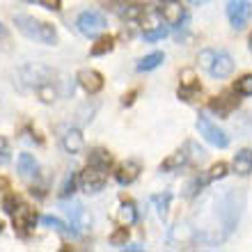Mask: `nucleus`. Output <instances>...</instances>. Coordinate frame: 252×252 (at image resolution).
<instances>
[{
  "label": "nucleus",
  "instance_id": "obj_1",
  "mask_svg": "<svg viewBox=\"0 0 252 252\" xmlns=\"http://www.w3.org/2000/svg\"><path fill=\"white\" fill-rule=\"evenodd\" d=\"M14 23L19 28V32H23L28 39H34L39 44H46V46H53L58 44V32L51 23H44V21H37L28 14H16L14 16Z\"/></svg>",
  "mask_w": 252,
  "mask_h": 252
},
{
  "label": "nucleus",
  "instance_id": "obj_2",
  "mask_svg": "<svg viewBox=\"0 0 252 252\" xmlns=\"http://www.w3.org/2000/svg\"><path fill=\"white\" fill-rule=\"evenodd\" d=\"M243 206H246V195L241 190H229L225 197L220 199V220H222L225 234H232L236 229L241 213H243Z\"/></svg>",
  "mask_w": 252,
  "mask_h": 252
},
{
  "label": "nucleus",
  "instance_id": "obj_3",
  "mask_svg": "<svg viewBox=\"0 0 252 252\" xmlns=\"http://www.w3.org/2000/svg\"><path fill=\"white\" fill-rule=\"evenodd\" d=\"M64 211H66V216H69V222H71V234L85 236V234L90 232V227H92V216H90V211H87L80 202H71L69 206H64Z\"/></svg>",
  "mask_w": 252,
  "mask_h": 252
},
{
  "label": "nucleus",
  "instance_id": "obj_4",
  "mask_svg": "<svg viewBox=\"0 0 252 252\" xmlns=\"http://www.w3.org/2000/svg\"><path fill=\"white\" fill-rule=\"evenodd\" d=\"M76 28H78L80 34H85V37L94 39V37H99V34L103 32V28H106V19H103V14H101V12L90 9V12H83L78 16Z\"/></svg>",
  "mask_w": 252,
  "mask_h": 252
},
{
  "label": "nucleus",
  "instance_id": "obj_5",
  "mask_svg": "<svg viewBox=\"0 0 252 252\" xmlns=\"http://www.w3.org/2000/svg\"><path fill=\"white\" fill-rule=\"evenodd\" d=\"M106 179H108V170L106 167H99V165H90L85 167V172L80 174V186L87 195H94V192H99L101 188L106 186Z\"/></svg>",
  "mask_w": 252,
  "mask_h": 252
},
{
  "label": "nucleus",
  "instance_id": "obj_6",
  "mask_svg": "<svg viewBox=\"0 0 252 252\" xmlns=\"http://www.w3.org/2000/svg\"><path fill=\"white\" fill-rule=\"evenodd\" d=\"M19 78H21V83L23 85H30V87H37L41 85V83H48V80H53V71L48 69V66H44V64H26L23 69L19 71Z\"/></svg>",
  "mask_w": 252,
  "mask_h": 252
},
{
  "label": "nucleus",
  "instance_id": "obj_7",
  "mask_svg": "<svg viewBox=\"0 0 252 252\" xmlns=\"http://www.w3.org/2000/svg\"><path fill=\"white\" fill-rule=\"evenodd\" d=\"M197 131H199V135H202L206 142H211L213 147H220V149H225V147L229 145V138H227V133L222 131V128H218V126L213 124L209 117H202V115H199V120H197Z\"/></svg>",
  "mask_w": 252,
  "mask_h": 252
},
{
  "label": "nucleus",
  "instance_id": "obj_8",
  "mask_svg": "<svg viewBox=\"0 0 252 252\" xmlns=\"http://www.w3.org/2000/svg\"><path fill=\"white\" fill-rule=\"evenodd\" d=\"M227 16H229V23H232L236 30H243L252 16V5L248 0H229V5H227Z\"/></svg>",
  "mask_w": 252,
  "mask_h": 252
},
{
  "label": "nucleus",
  "instance_id": "obj_9",
  "mask_svg": "<svg viewBox=\"0 0 252 252\" xmlns=\"http://www.w3.org/2000/svg\"><path fill=\"white\" fill-rule=\"evenodd\" d=\"M76 80H78V85L83 87L87 94H96L103 90V78H101V73L94 71V69H80Z\"/></svg>",
  "mask_w": 252,
  "mask_h": 252
},
{
  "label": "nucleus",
  "instance_id": "obj_10",
  "mask_svg": "<svg viewBox=\"0 0 252 252\" xmlns=\"http://www.w3.org/2000/svg\"><path fill=\"white\" fill-rule=\"evenodd\" d=\"M234 71V60L232 55L225 53V51H216V58H213V64L209 69L213 78H227V76H232Z\"/></svg>",
  "mask_w": 252,
  "mask_h": 252
},
{
  "label": "nucleus",
  "instance_id": "obj_11",
  "mask_svg": "<svg viewBox=\"0 0 252 252\" xmlns=\"http://www.w3.org/2000/svg\"><path fill=\"white\" fill-rule=\"evenodd\" d=\"M140 172H142V165H140V160H124L120 165V170L115 172V177H117V181H120L122 186H128V184H133V181L140 177Z\"/></svg>",
  "mask_w": 252,
  "mask_h": 252
},
{
  "label": "nucleus",
  "instance_id": "obj_12",
  "mask_svg": "<svg viewBox=\"0 0 252 252\" xmlns=\"http://www.w3.org/2000/svg\"><path fill=\"white\" fill-rule=\"evenodd\" d=\"M197 239L195 234V227H190L188 222H179L170 229V243H177V246H188Z\"/></svg>",
  "mask_w": 252,
  "mask_h": 252
},
{
  "label": "nucleus",
  "instance_id": "obj_13",
  "mask_svg": "<svg viewBox=\"0 0 252 252\" xmlns=\"http://www.w3.org/2000/svg\"><path fill=\"white\" fill-rule=\"evenodd\" d=\"M62 147H64L66 154H80L85 149V138L78 128H69V131L62 135Z\"/></svg>",
  "mask_w": 252,
  "mask_h": 252
},
{
  "label": "nucleus",
  "instance_id": "obj_14",
  "mask_svg": "<svg viewBox=\"0 0 252 252\" xmlns=\"http://www.w3.org/2000/svg\"><path fill=\"white\" fill-rule=\"evenodd\" d=\"M234 172L241 177H248L252 172V149H241L234 156Z\"/></svg>",
  "mask_w": 252,
  "mask_h": 252
},
{
  "label": "nucleus",
  "instance_id": "obj_15",
  "mask_svg": "<svg viewBox=\"0 0 252 252\" xmlns=\"http://www.w3.org/2000/svg\"><path fill=\"white\" fill-rule=\"evenodd\" d=\"M163 21H165L167 26H177V23H181V19L186 16L184 14V7L179 5V2H174V0H170L165 7H163Z\"/></svg>",
  "mask_w": 252,
  "mask_h": 252
},
{
  "label": "nucleus",
  "instance_id": "obj_16",
  "mask_svg": "<svg viewBox=\"0 0 252 252\" xmlns=\"http://www.w3.org/2000/svg\"><path fill=\"white\" fill-rule=\"evenodd\" d=\"M186 163H188V152H186V149H179V152L170 154V156L160 163V170H163V172H172V170L184 167Z\"/></svg>",
  "mask_w": 252,
  "mask_h": 252
},
{
  "label": "nucleus",
  "instance_id": "obj_17",
  "mask_svg": "<svg viewBox=\"0 0 252 252\" xmlns=\"http://www.w3.org/2000/svg\"><path fill=\"white\" fill-rule=\"evenodd\" d=\"M236 106H239V99H229V96H220V99L211 101V110L218 113V117H229V113Z\"/></svg>",
  "mask_w": 252,
  "mask_h": 252
},
{
  "label": "nucleus",
  "instance_id": "obj_18",
  "mask_svg": "<svg viewBox=\"0 0 252 252\" xmlns=\"http://www.w3.org/2000/svg\"><path fill=\"white\" fill-rule=\"evenodd\" d=\"M37 170H39V165H37L34 156H30V154H21L19 156V172H21V177H26V179L37 177Z\"/></svg>",
  "mask_w": 252,
  "mask_h": 252
},
{
  "label": "nucleus",
  "instance_id": "obj_19",
  "mask_svg": "<svg viewBox=\"0 0 252 252\" xmlns=\"http://www.w3.org/2000/svg\"><path fill=\"white\" fill-rule=\"evenodd\" d=\"M12 216H14V227H19V229H26V227H30L34 222L32 211H30L26 204H21L19 209H14Z\"/></svg>",
  "mask_w": 252,
  "mask_h": 252
},
{
  "label": "nucleus",
  "instance_id": "obj_20",
  "mask_svg": "<svg viewBox=\"0 0 252 252\" xmlns=\"http://www.w3.org/2000/svg\"><path fill=\"white\" fill-rule=\"evenodd\" d=\"M117 218H120V222H122L124 227H131L133 222L138 220V211H135V204H133V202H122Z\"/></svg>",
  "mask_w": 252,
  "mask_h": 252
},
{
  "label": "nucleus",
  "instance_id": "obj_21",
  "mask_svg": "<svg viewBox=\"0 0 252 252\" xmlns=\"http://www.w3.org/2000/svg\"><path fill=\"white\" fill-rule=\"evenodd\" d=\"M37 96H39L44 103H53V101L58 99V90H55L53 83L48 80V83H41V85L37 87Z\"/></svg>",
  "mask_w": 252,
  "mask_h": 252
},
{
  "label": "nucleus",
  "instance_id": "obj_22",
  "mask_svg": "<svg viewBox=\"0 0 252 252\" xmlns=\"http://www.w3.org/2000/svg\"><path fill=\"white\" fill-rule=\"evenodd\" d=\"M170 199H172V195H170V192H163V195H152V204L156 206V211H158L160 218H165V216H167Z\"/></svg>",
  "mask_w": 252,
  "mask_h": 252
},
{
  "label": "nucleus",
  "instance_id": "obj_23",
  "mask_svg": "<svg viewBox=\"0 0 252 252\" xmlns=\"http://www.w3.org/2000/svg\"><path fill=\"white\" fill-rule=\"evenodd\" d=\"M163 62V53H152V55H147V58H142V60L138 62V71H152V69H156V66Z\"/></svg>",
  "mask_w": 252,
  "mask_h": 252
},
{
  "label": "nucleus",
  "instance_id": "obj_24",
  "mask_svg": "<svg viewBox=\"0 0 252 252\" xmlns=\"http://www.w3.org/2000/svg\"><path fill=\"white\" fill-rule=\"evenodd\" d=\"M90 163L92 165H99V167H110V163H113V156L108 152H103V149H94L92 154H90Z\"/></svg>",
  "mask_w": 252,
  "mask_h": 252
},
{
  "label": "nucleus",
  "instance_id": "obj_25",
  "mask_svg": "<svg viewBox=\"0 0 252 252\" xmlns=\"http://www.w3.org/2000/svg\"><path fill=\"white\" fill-rule=\"evenodd\" d=\"M209 181H211V177H209V174H206V177H204V174H202V177H195V179H192L190 184L186 186V197H192V195H197V192L202 190V188H204Z\"/></svg>",
  "mask_w": 252,
  "mask_h": 252
},
{
  "label": "nucleus",
  "instance_id": "obj_26",
  "mask_svg": "<svg viewBox=\"0 0 252 252\" xmlns=\"http://www.w3.org/2000/svg\"><path fill=\"white\" fill-rule=\"evenodd\" d=\"M76 181H78V177H76V172H69V174H66L64 184H62V188H60V197H62V199L71 197L73 192H76Z\"/></svg>",
  "mask_w": 252,
  "mask_h": 252
},
{
  "label": "nucleus",
  "instance_id": "obj_27",
  "mask_svg": "<svg viewBox=\"0 0 252 252\" xmlns=\"http://www.w3.org/2000/svg\"><path fill=\"white\" fill-rule=\"evenodd\" d=\"M236 94H241V96H252V73H246L243 78L236 80Z\"/></svg>",
  "mask_w": 252,
  "mask_h": 252
},
{
  "label": "nucleus",
  "instance_id": "obj_28",
  "mask_svg": "<svg viewBox=\"0 0 252 252\" xmlns=\"http://www.w3.org/2000/svg\"><path fill=\"white\" fill-rule=\"evenodd\" d=\"M197 87V76L192 69H181V90H195Z\"/></svg>",
  "mask_w": 252,
  "mask_h": 252
},
{
  "label": "nucleus",
  "instance_id": "obj_29",
  "mask_svg": "<svg viewBox=\"0 0 252 252\" xmlns=\"http://www.w3.org/2000/svg\"><path fill=\"white\" fill-rule=\"evenodd\" d=\"M113 37H101L96 44L92 46V55H103V53H110L113 51Z\"/></svg>",
  "mask_w": 252,
  "mask_h": 252
},
{
  "label": "nucleus",
  "instance_id": "obj_30",
  "mask_svg": "<svg viewBox=\"0 0 252 252\" xmlns=\"http://www.w3.org/2000/svg\"><path fill=\"white\" fill-rule=\"evenodd\" d=\"M160 19H163V14H158V12H147L145 16H142V21H145V30H154V28L163 26V23H160Z\"/></svg>",
  "mask_w": 252,
  "mask_h": 252
},
{
  "label": "nucleus",
  "instance_id": "obj_31",
  "mask_svg": "<svg viewBox=\"0 0 252 252\" xmlns=\"http://www.w3.org/2000/svg\"><path fill=\"white\" fill-rule=\"evenodd\" d=\"M41 222H44V225H46V227H53L55 232H60V234H69V229H66V225H64V222H62L60 218H53V216H44V218H41Z\"/></svg>",
  "mask_w": 252,
  "mask_h": 252
},
{
  "label": "nucleus",
  "instance_id": "obj_32",
  "mask_svg": "<svg viewBox=\"0 0 252 252\" xmlns=\"http://www.w3.org/2000/svg\"><path fill=\"white\" fill-rule=\"evenodd\" d=\"M167 34V28L165 26H158L154 30H145V41H156V39H163Z\"/></svg>",
  "mask_w": 252,
  "mask_h": 252
},
{
  "label": "nucleus",
  "instance_id": "obj_33",
  "mask_svg": "<svg viewBox=\"0 0 252 252\" xmlns=\"http://www.w3.org/2000/svg\"><path fill=\"white\" fill-rule=\"evenodd\" d=\"M213 58H216V51H211V48H204V51L199 53V66H204V69H211Z\"/></svg>",
  "mask_w": 252,
  "mask_h": 252
},
{
  "label": "nucleus",
  "instance_id": "obj_34",
  "mask_svg": "<svg viewBox=\"0 0 252 252\" xmlns=\"http://www.w3.org/2000/svg\"><path fill=\"white\" fill-rule=\"evenodd\" d=\"M225 174H227V165H225V163H216V165L211 167L209 177H211V179H222Z\"/></svg>",
  "mask_w": 252,
  "mask_h": 252
},
{
  "label": "nucleus",
  "instance_id": "obj_35",
  "mask_svg": "<svg viewBox=\"0 0 252 252\" xmlns=\"http://www.w3.org/2000/svg\"><path fill=\"white\" fill-rule=\"evenodd\" d=\"M140 14H142V12H140V7H138V5H128V7L124 9V12H122V16H124V19H128V21H135V19L140 16Z\"/></svg>",
  "mask_w": 252,
  "mask_h": 252
},
{
  "label": "nucleus",
  "instance_id": "obj_36",
  "mask_svg": "<svg viewBox=\"0 0 252 252\" xmlns=\"http://www.w3.org/2000/svg\"><path fill=\"white\" fill-rule=\"evenodd\" d=\"M126 236H128V232H126V227L122 225L120 232H115V234H113V239H110V243H113V246H120V243H124V241H126Z\"/></svg>",
  "mask_w": 252,
  "mask_h": 252
},
{
  "label": "nucleus",
  "instance_id": "obj_37",
  "mask_svg": "<svg viewBox=\"0 0 252 252\" xmlns=\"http://www.w3.org/2000/svg\"><path fill=\"white\" fill-rule=\"evenodd\" d=\"M32 2H39L46 9H60V0H32Z\"/></svg>",
  "mask_w": 252,
  "mask_h": 252
},
{
  "label": "nucleus",
  "instance_id": "obj_38",
  "mask_svg": "<svg viewBox=\"0 0 252 252\" xmlns=\"http://www.w3.org/2000/svg\"><path fill=\"white\" fill-rule=\"evenodd\" d=\"M14 209H16V199H14V197H7L5 199V211L7 213H14Z\"/></svg>",
  "mask_w": 252,
  "mask_h": 252
},
{
  "label": "nucleus",
  "instance_id": "obj_39",
  "mask_svg": "<svg viewBox=\"0 0 252 252\" xmlns=\"http://www.w3.org/2000/svg\"><path fill=\"white\" fill-rule=\"evenodd\" d=\"M7 160H9V154H7V149H2L0 152V165H5Z\"/></svg>",
  "mask_w": 252,
  "mask_h": 252
},
{
  "label": "nucleus",
  "instance_id": "obj_40",
  "mask_svg": "<svg viewBox=\"0 0 252 252\" xmlns=\"http://www.w3.org/2000/svg\"><path fill=\"white\" fill-rule=\"evenodd\" d=\"M133 96H135V92H131V94H128V96H124V103H131V101H133Z\"/></svg>",
  "mask_w": 252,
  "mask_h": 252
},
{
  "label": "nucleus",
  "instance_id": "obj_41",
  "mask_svg": "<svg viewBox=\"0 0 252 252\" xmlns=\"http://www.w3.org/2000/svg\"><path fill=\"white\" fill-rule=\"evenodd\" d=\"M2 149H7V142H5V138L0 135V152H2Z\"/></svg>",
  "mask_w": 252,
  "mask_h": 252
},
{
  "label": "nucleus",
  "instance_id": "obj_42",
  "mask_svg": "<svg viewBox=\"0 0 252 252\" xmlns=\"http://www.w3.org/2000/svg\"><path fill=\"white\" fill-rule=\"evenodd\" d=\"M190 2H192V5H204L206 0H190Z\"/></svg>",
  "mask_w": 252,
  "mask_h": 252
},
{
  "label": "nucleus",
  "instance_id": "obj_43",
  "mask_svg": "<svg viewBox=\"0 0 252 252\" xmlns=\"http://www.w3.org/2000/svg\"><path fill=\"white\" fill-rule=\"evenodd\" d=\"M248 44H250V53H252V34H250V39H248Z\"/></svg>",
  "mask_w": 252,
  "mask_h": 252
},
{
  "label": "nucleus",
  "instance_id": "obj_44",
  "mask_svg": "<svg viewBox=\"0 0 252 252\" xmlns=\"http://www.w3.org/2000/svg\"><path fill=\"white\" fill-rule=\"evenodd\" d=\"M165 2H170V0H165Z\"/></svg>",
  "mask_w": 252,
  "mask_h": 252
}]
</instances>
